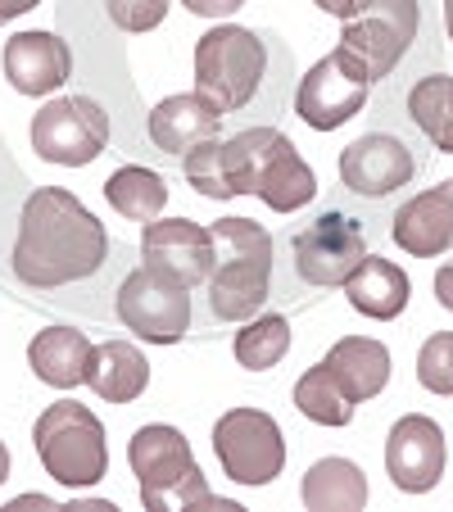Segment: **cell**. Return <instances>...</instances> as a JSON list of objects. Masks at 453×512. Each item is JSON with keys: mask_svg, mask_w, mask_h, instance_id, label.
<instances>
[{"mask_svg": "<svg viewBox=\"0 0 453 512\" xmlns=\"http://www.w3.org/2000/svg\"><path fill=\"white\" fill-rule=\"evenodd\" d=\"M444 431L426 413H408L390 426L386 435V476L395 490L426 494L440 485L444 476Z\"/></svg>", "mask_w": 453, "mask_h": 512, "instance_id": "obj_15", "label": "cell"}, {"mask_svg": "<svg viewBox=\"0 0 453 512\" xmlns=\"http://www.w3.org/2000/svg\"><path fill=\"white\" fill-rule=\"evenodd\" d=\"M114 313L132 336L150 340V345H177L191 331V290L141 263L118 286Z\"/></svg>", "mask_w": 453, "mask_h": 512, "instance_id": "obj_10", "label": "cell"}, {"mask_svg": "<svg viewBox=\"0 0 453 512\" xmlns=\"http://www.w3.org/2000/svg\"><path fill=\"white\" fill-rule=\"evenodd\" d=\"M413 37H417V0H372L363 14L345 19L336 55L372 87V82L395 73L399 59L413 46Z\"/></svg>", "mask_w": 453, "mask_h": 512, "instance_id": "obj_7", "label": "cell"}, {"mask_svg": "<svg viewBox=\"0 0 453 512\" xmlns=\"http://www.w3.org/2000/svg\"><path fill=\"white\" fill-rule=\"evenodd\" d=\"M109 145V114L87 96H59L32 114V150L46 164L82 168L105 155Z\"/></svg>", "mask_w": 453, "mask_h": 512, "instance_id": "obj_9", "label": "cell"}, {"mask_svg": "<svg viewBox=\"0 0 453 512\" xmlns=\"http://www.w3.org/2000/svg\"><path fill=\"white\" fill-rule=\"evenodd\" d=\"M331 368V377H336V386L345 390L349 404H367V399H376L381 390H386L390 381V349L381 345V340L372 336H345L336 340V345L327 349V358H322Z\"/></svg>", "mask_w": 453, "mask_h": 512, "instance_id": "obj_19", "label": "cell"}, {"mask_svg": "<svg viewBox=\"0 0 453 512\" xmlns=\"http://www.w3.org/2000/svg\"><path fill=\"white\" fill-rule=\"evenodd\" d=\"M91 349H96V345L87 340V331H78V327H46V331H37V336H32L28 363H32V372H37L46 386L73 390V386H82V381H87Z\"/></svg>", "mask_w": 453, "mask_h": 512, "instance_id": "obj_21", "label": "cell"}, {"mask_svg": "<svg viewBox=\"0 0 453 512\" xmlns=\"http://www.w3.org/2000/svg\"><path fill=\"white\" fill-rule=\"evenodd\" d=\"M435 300H440V304H444V309H449V313H453V259H449V263H444V268H440V272H435Z\"/></svg>", "mask_w": 453, "mask_h": 512, "instance_id": "obj_32", "label": "cell"}, {"mask_svg": "<svg viewBox=\"0 0 453 512\" xmlns=\"http://www.w3.org/2000/svg\"><path fill=\"white\" fill-rule=\"evenodd\" d=\"M32 445L46 463V476H55L68 490H87V485L105 481L109 472L105 426L87 404H73V399H59L37 417Z\"/></svg>", "mask_w": 453, "mask_h": 512, "instance_id": "obj_6", "label": "cell"}, {"mask_svg": "<svg viewBox=\"0 0 453 512\" xmlns=\"http://www.w3.org/2000/svg\"><path fill=\"white\" fill-rule=\"evenodd\" d=\"M105 200L132 223H155L168 204V182L141 164H127L105 182Z\"/></svg>", "mask_w": 453, "mask_h": 512, "instance_id": "obj_25", "label": "cell"}, {"mask_svg": "<svg viewBox=\"0 0 453 512\" xmlns=\"http://www.w3.org/2000/svg\"><path fill=\"white\" fill-rule=\"evenodd\" d=\"M5 476H10V449H5V440H0V485H5Z\"/></svg>", "mask_w": 453, "mask_h": 512, "instance_id": "obj_34", "label": "cell"}, {"mask_svg": "<svg viewBox=\"0 0 453 512\" xmlns=\"http://www.w3.org/2000/svg\"><path fill=\"white\" fill-rule=\"evenodd\" d=\"M213 232V277H209V309L218 322H245L263 313L272 286V236L254 218H218Z\"/></svg>", "mask_w": 453, "mask_h": 512, "instance_id": "obj_3", "label": "cell"}, {"mask_svg": "<svg viewBox=\"0 0 453 512\" xmlns=\"http://www.w3.org/2000/svg\"><path fill=\"white\" fill-rule=\"evenodd\" d=\"M41 0H0V23H10V19H23L28 10H37Z\"/></svg>", "mask_w": 453, "mask_h": 512, "instance_id": "obj_33", "label": "cell"}, {"mask_svg": "<svg viewBox=\"0 0 453 512\" xmlns=\"http://www.w3.org/2000/svg\"><path fill=\"white\" fill-rule=\"evenodd\" d=\"M218 132H222V114L213 105H204L195 91L168 96L150 109V141L164 155H191V150H200Z\"/></svg>", "mask_w": 453, "mask_h": 512, "instance_id": "obj_18", "label": "cell"}, {"mask_svg": "<svg viewBox=\"0 0 453 512\" xmlns=\"http://www.w3.org/2000/svg\"><path fill=\"white\" fill-rule=\"evenodd\" d=\"M141 263L145 268L164 272L168 281L177 286L195 290L213 277V232L191 218H155V223H145L141 232Z\"/></svg>", "mask_w": 453, "mask_h": 512, "instance_id": "obj_12", "label": "cell"}, {"mask_svg": "<svg viewBox=\"0 0 453 512\" xmlns=\"http://www.w3.org/2000/svg\"><path fill=\"white\" fill-rule=\"evenodd\" d=\"M444 191H449V200H453V177H449V182H444Z\"/></svg>", "mask_w": 453, "mask_h": 512, "instance_id": "obj_36", "label": "cell"}, {"mask_svg": "<svg viewBox=\"0 0 453 512\" xmlns=\"http://www.w3.org/2000/svg\"><path fill=\"white\" fill-rule=\"evenodd\" d=\"M182 173L209 200H232V195H259L272 213H295L313 204L318 177L299 159L295 141L277 127H250L232 141H204L200 150L182 155Z\"/></svg>", "mask_w": 453, "mask_h": 512, "instance_id": "obj_1", "label": "cell"}, {"mask_svg": "<svg viewBox=\"0 0 453 512\" xmlns=\"http://www.w3.org/2000/svg\"><path fill=\"white\" fill-rule=\"evenodd\" d=\"M444 32H449V41H453V0H444Z\"/></svg>", "mask_w": 453, "mask_h": 512, "instance_id": "obj_35", "label": "cell"}, {"mask_svg": "<svg viewBox=\"0 0 453 512\" xmlns=\"http://www.w3.org/2000/svg\"><path fill=\"white\" fill-rule=\"evenodd\" d=\"M295 408L318 426H349L354 422V404H349L345 390L336 386V377H331L327 363H318V368H309L304 377H299Z\"/></svg>", "mask_w": 453, "mask_h": 512, "instance_id": "obj_27", "label": "cell"}, {"mask_svg": "<svg viewBox=\"0 0 453 512\" xmlns=\"http://www.w3.org/2000/svg\"><path fill=\"white\" fill-rule=\"evenodd\" d=\"M367 91H372V87L358 78L354 68L336 55V50H331L327 59H318V64L299 78L295 114L304 118L313 132H336V127H345L349 118L367 105Z\"/></svg>", "mask_w": 453, "mask_h": 512, "instance_id": "obj_13", "label": "cell"}, {"mask_svg": "<svg viewBox=\"0 0 453 512\" xmlns=\"http://www.w3.org/2000/svg\"><path fill=\"white\" fill-rule=\"evenodd\" d=\"M127 463H132L136 481H141V503L150 512H168V508H222L236 512V503H222L209 494L204 472L195 463L191 445L177 426H141L127 445Z\"/></svg>", "mask_w": 453, "mask_h": 512, "instance_id": "obj_4", "label": "cell"}, {"mask_svg": "<svg viewBox=\"0 0 453 512\" xmlns=\"http://www.w3.org/2000/svg\"><path fill=\"white\" fill-rule=\"evenodd\" d=\"M345 295L363 318L372 322H395L408 309V295H413V281L399 263L381 259V254H363L354 272L345 277Z\"/></svg>", "mask_w": 453, "mask_h": 512, "instance_id": "obj_20", "label": "cell"}, {"mask_svg": "<svg viewBox=\"0 0 453 512\" xmlns=\"http://www.w3.org/2000/svg\"><path fill=\"white\" fill-rule=\"evenodd\" d=\"M290 349V322L281 313H254L245 318V327L236 331V363L250 372L277 368Z\"/></svg>", "mask_w": 453, "mask_h": 512, "instance_id": "obj_26", "label": "cell"}, {"mask_svg": "<svg viewBox=\"0 0 453 512\" xmlns=\"http://www.w3.org/2000/svg\"><path fill=\"white\" fill-rule=\"evenodd\" d=\"M399 250H408V259H440L453 245V200L444 186L417 191L408 204H399L395 227H390Z\"/></svg>", "mask_w": 453, "mask_h": 512, "instance_id": "obj_17", "label": "cell"}, {"mask_svg": "<svg viewBox=\"0 0 453 512\" xmlns=\"http://www.w3.org/2000/svg\"><path fill=\"white\" fill-rule=\"evenodd\" d=\"M5 78L19 96H50L73 78V50L55 32H14L5 46Z\"/></svg>", "mask_w": 453, "mask_h": 512, "instance_id": "obj_16", "label": "cell"}, {"mask_svg": "<svg viewBox=\"0 0 453 512\" xmlns=\"http://www.w3.org/2000/svg\"><path fill=\"white\" fill-rule=\"evenodd\" d=\"M263 73H268V46L259 32L218 23L195 41V96L222 118L241 114L259 96Z\"/></svg>", "mask_w": 453, "mask_h": 512, "instance_id": "obj_5", "label": "cell"}, {"mask_svg": "<svg viewBox=\"0 0 453 512\" xmlns=\"http://www.w3.org/2000/svg\"><path fill=\"white\" fill-rule=\"evenodd\" d=\"M213 454L236 485H268L286 467V435L259 408H227L213 426Z\"/></svg>", "mask_w": 453, "mask_h": 512, "instance_id": "obj_8", "label": "cell"}, {"mask_svg": "<svg viewBox=\"0 0 453 512\" xmlns=\"http://www.w3.org/2000/svg\"><path fill=\"white\" fill-rule=\"evenodd\" d=\"M299 499L309 512H358L367 508V476L349 458H322L309 467Z\"/></svg>", "mask_w": 453, "mask_h": 512, "instance_id": "obj_23", "label": "cell"}, {"mask_svg": "<svg viewBox=\"0 0 453 512\" xmlns=\"http://www.w3.org/2000/svg\"><path fill=\"white\" fill-rule=\"evenodd\" d=\"M408 118L426 132V141L444 155H453V78L449 73H426L408 91Z\"/></svg>", "mask_w": 453, "mask_h": 512, "instance_id": "obj_24", "label": "cell"}, {"mask_svg": "<svg viewBox=\"0 0 453 512\" xmlns=\"http://www.w3.org/2000/svg\"><path fill=\"white\" fill-rule=\"evenodd\" d=\"M417 173V159L399 136L367 132L340 150V182L363 200H386L399 186H408Z\"/></svg>", "mask_w": 453, "mask_h": 512, "instance_id": "obj_14", "label": "cell"}, {"mask_svg": "<svg viewBox=\"0 0 453 512\" xmlns=\"http://www.w3.org/2000/svg\"><path fill=\"white\" fill-rule=\"evenodd\" d=\"M367 254V236L363 227L340 209L318 213L304 232L290 236V268L304 286H345V277L363 263Z\"/></svg>", "mask_w": 453, "mask_h": 512, "instance_id": "obj_11", "label": "cell"}, {"mask_svg": "<svg viewBox=\"0 0 453 512\" xmlns=\"http://www.w3.org/2000/svg\"><path fill=\"white\" fill-rule=\"evenodd\" d=\"M87 386L96 390L105 404H132L145 395L150 386V363L132 340H105L91 349V368H87Z\"/></svg>", "mask_w": 453, "mask_h": 512, "instance_id": "obj_22", "label": "cell"}, {"mask_svg": "<svg viewBox=\"0 0 453 512\" xmlns=\"http://www.w3.org/2000/svg\"><path fill=\"white\" fill-rule=\"evenodd\" d=\"M109 232L96 213L64 186H37L23 200L19 236H14L10 268L23 286L59 290L87 281L105 268Z\"/></svg>", "mask_w": 453, "mask_h": 512, "instance_id": "obj_2", "label": "cell"}, {"mask_svg": "<svg viewBox=\"0 0 453 512\" xmlns=\"http://www.w3.org/2000/svg\"><path fill=\"white\" fill-rule=\"evenodd\" d=\"M417 381L431 395H453V331H435L417 354Z\"/></svg>", "mask_w": 453, "mask_h": 512, "instance_id": "obj_28", "label": "cell"}, {"mask_svg": "<svg viewBox=\"0 0 453 512\" xmlns=\"http://www.w3.org/2000/svg\"><path fill=\"white\" fill-rule=\"evenodd\" d=\"M182 5L195 14V19H227V14L241 10L245 0H182Z\"/></svg>", "mask_w": 453, "mask_h": 512, "instance_id": "obj_30", "label": "cell"}, {"mask_svg": "<svg viewBox=\"0 0 453 512\" xmlns=\"http://www.w3.org/2000/svg\"><path fill=\"white\" fill-rule=\"evenodd\" d=\"M318 10H327V14H336V19H354V14H363L372 0H313Z\"/></svg>", "mask_w": 453, "mask_h": 512, "instance_id": "obj_31", "label": "cell"}, {"mask_svg": "<svg viewBox=\"0 0 453 512\" xmlns=\"http://www.w3.org/2000/svg\"><path fill=\"white\" fill-rule=\"evenodd\" d=\"M168 5H173V0H105V14L114 28L141 37V32H155L159 23L168 19Z\"/></svg>", "mask_w": 453, "mask_h": 512, "instance_id": "obj_29", "label": "cell"}]
</instances>
